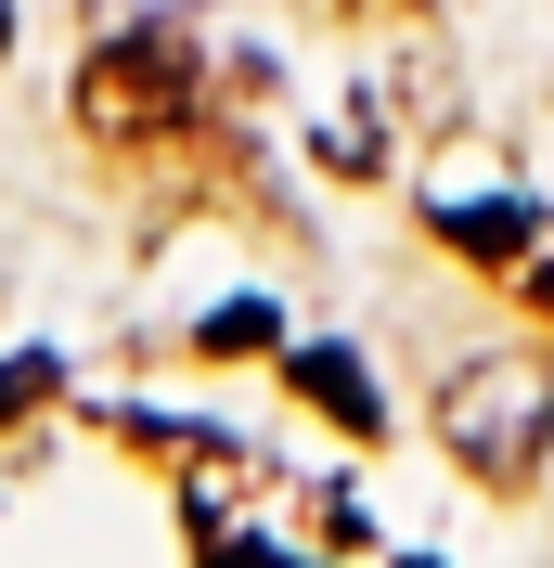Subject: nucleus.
Segmentation results:
<instances>
[{"label":"nucleus","instance_id":"nucleus-6","mask_svg":"<svg viewBox=\"0 0 554 568\" xmlns=\"http://www.w3.org/2000/svg\"><path fill=\"white\" fill-rule=\"evenodd\" d=\"M207 349H219V362H233V349H271V311H258V297H233V311L207 323Z\"/></svg>","mask_w":554,"mask_h":568},{"label":"nucleus","instance_id":"nucleus-8","mask_svg":"<svg viewBox=\"0 0 554 568\" xmlns=\"http://www.w3.org/2000/svg\"><path fill=\"white\" fill-rule=\"evenodd\" d=\"M0 52H13V0H0Z\"/></svg>","mask_w":554,"mask_h":568},{"label":"nucleus","instance_id":"nucleus-1","mask_svg":"<svg viewBox=\"0 0 554 568\" xmlns=\"http://www.w3.org/2000/svg\"><path fill=\"white\" fill-rule=\"evenodd\" d=\"M207 116V65H194V27H130L104 39L91 65H78V130H104L116 155H142V142H168Z\"/></svg>","mask_w":554,"mask_h":568},{"label":"nucleus","instance_id":"nucleus-5","mask_svg":"<svg viewBox=\"0 0 554 568\" xmlns=\"http://www.w3.org/2000/svg\"><path fill=\"white\" fill-rule=\"evenodd\" d=\"M52 388H65V362H0V426H13V414H39V400H52Z\"/></svg>","mask_w":554,"mask_h":568},{"label":"nucleus","instance_id":"nucleus-4","mask_svg":"<svg viewBox=\"0 0 554 568\" xmlns=\"http://www.w3.org/2000/svg\"><path fill=\"white\" fill-rule=\"evenodd\" d=\"M284 375H297V400H322V414H336L348 439H387V414H375V375H361L348 349H297Z\"/></svg>","mask_w":554,"mask_h":568},{"label":"nucleus","instance_id":"nucleus-3","mask_svg":"<svg viewBox=\"0 0 554 568\" xmlns=\"http://www.w3.org/2000/svg\"><path fill=\"white\" fill-rule=\"evenodd\" d=\"M439 246L490 258V272H529L542 258V220H529V194H439Z\"/></svg>","mask_w":554,"mask_h":568},{"label":"nucleus","instance_id":"nucleus-7","mask_svg":"<svg viewBox=\"0 0 554 568\" xmlns=\"http://www.w3.org/2000/svg\"><path fill=\"white\" fill-rule=\"evenodd\" d=\"M322 13H361V27H375V13H413V0H322Z\"/></svg>","mask_w":554,"mask_h":568},{"label":"nucleus","instance_id":"nucleus-2","mask_svg":"<svg viewBox=\"0 0 554 568\" xmlns=\"http://www.w3.org/2000/svg\"><path fill=\"white\" fill-rule=\"evenodd\" d=\"M439 439H451V465H464V478L529 491V478H542V453H554V375H542V362H464V375H451V400H439Z\"/></svg>","mask_w":554,"mask_h":568}]
</instances>
